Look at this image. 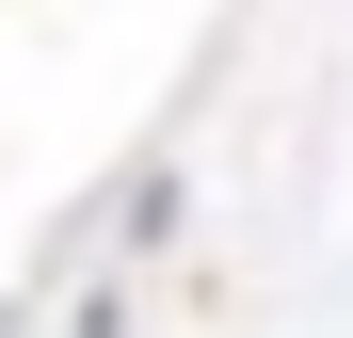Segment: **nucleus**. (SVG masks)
<instances>
[]
</instances>
